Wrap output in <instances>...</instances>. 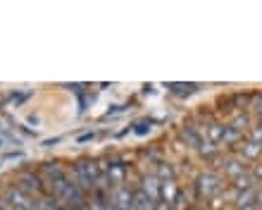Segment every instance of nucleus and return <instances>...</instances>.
Instances as JSON below:
<instances>
[{"label": "nucleus", "instance_id": "obj_8", "mask_svg": "<svg viewBox=\"0 0 262 210\" xmlns=\"http://www.w3.org/2000/svg\"><path fill=\"white\" fill-rule=\"evenodd\" d=\"M152 208H155V201L143 189L134 191V210H152Z\"/></svg>", "mask_w": 262, "mask_h": 210}, {"label": "nucleus", "instance_id": "obj_9", "mask_svg": "<svg viewBox=\"0 0 262 210\" xmlns=\"http://www.w3.org/2000/svg\"><path fill=\"white\" fill-rule=\"evenodd\" d=\"M160 186H162V184H160L158 177H145V179H143V186H141V189H143L145 194H148V196H150L152 201L158 203V201H160Z\"/></svg>", "mask_w": 262, "mask_h": 210}, {"label": "nucleus", "instance_id": "obj_7", "mask_svg": "<svg viewBox=\"0 0 262 210\" xmlns=\"http://www.w3.org/2000/svg\"><path fill=\"white\" fill-rule=\"evenodd\" d=\"M41 172L46 175V179L50 182V186H55V184H60L62 179H67V172H64V170L60 167L57 162H46Z\"/></svg>", "mask_w": 262, "mask_h": 210}, {"label": "nucleus", "instance_id": "obj_24", "mask_svg": "<svg viewBox=\"0 0 262 210\" xmlns=\"http://www.w3.org/2000/svg\"><path fill=\"white\" fill-rule=\"evenodd\" d=\"M145 132H150V127L145 124V122L143 124H136V134H145Z\"/></svg>", "mask_w": 262, "mask_h": 210}, {"label": "nucleus", "instance_id": "obj_16", "mask_svg": "<svg viewBox=\"0 0 262 210\" xmlns=\"http://www.w3.org/2000/svg\"><path fill=\"white\" fill-rule=\"evenodd\" d=\"M238 139H241V132H236L231 124L224 127V143H236Z\"/></svg>", "mask_w": 262, "mask_h": 210}, {"label": "nucleus", "instance_id": "obj_19", "mask_svg": "<svg viewBox=\"0 0 262 210\" xmlns=\"http://www.w3.org/2000/svg\"><path fill=\"white\" fill-rule=\"evenodd\" d=\"M231 127H234L236 132H246V129H250V127H248V117H246V115H241V117H236V122H234Z\"/></svg>", "mask_w": 262, "mask_h": 210}, {"label": "nucleus", "instance_id": "obj_26", "mask_svg": "<svg viewBox=\"0 0 262 210\" xmlns=\"http://www.w3.org/2000/svg\"><path fill=\"white\" fill-rule=\"evenodd\" d=\"M53 210H69V208H64L62 203H55V205H53Z\"/></svg>", "mask_w": 262, "mask_h": 210}, {"label": "nucleus", "instance_id": "obj_12", "mask_svg": "<svg viewBox=\"0 0 262 210\" xmlns=\"http://www.w3.org/2000/svg\"><path fill=\"white\" fill-rule=\"evenodd\" d=\"M207 136H210V141H212V143L224 141V124H210V127H207Z\"/></svg>", "mask_w": 262, "mask_h": 210}, {"label": "nucleus", "instance_id": "obj_17", "mask_svg": "<svg viewBox=\"0 0 262 210\" xmlns=\"http://www.w3.org/2000/svg\"><path fill=\"white\" fill-rule=\"evenodd\" d=\"M260 151H262V146H257V143H253V141H248V143L243 146V155H248V158H255Z\"/></svg>", "mask_w": 262, "mask_h": 210}, {"label": "nucleus", "instance_id": "obj_22", "mask_svg": "<svg viewBox=\"0 0 262 210\" xmlns=\"http://www.w3.org/2000/svg\"><path fill=\"white\" fill-rule=\"evenodd\" d=\"M253 179H262V162H257L253 167Z\"/></svg>", "mask_w": 262, "mask_h": 210}, {"label": "nucleus", "instance_id": "obj_4", "mask_svg": "<svg viewBox=\"0 0 262 210\" xmlns=\"http://www.w3.org/2000/svg\"><path fill=\"white\" fill-rule=\"evenodd\" d=\"M195 189H198L200 196H212L214 191H220V177L214 175V172H205V175H200L195 179Z\"/></svg>", "mask_w": 262, "mask_h": 210}, {"label": "nucleus", "instance_id": "obj_13", "mask_svg": "<svg viewBox=\"0 0 262 210\" xmlns=\"http://www.w3.org/2000/svg\"><path fill=\"white\" fill-rule=\"evenodd\" d=\"M167 89L172 93H177V96H188V93L195 91V84H169Z\"/></svg>", "mask_w": 262, "mask_h": 210}, {"label": "nucleus", "instance_id": "obj_20", "mask_svg": "<svg viewBox=\"0 0 262 210\" xmlns=\"http://www.w3.org/2000/svg\"><path fill=\"white\" fill-rule=\"evenodd\" d=\"M160 177H162V179H165V182H172V167H167V165H162V167H160Z\"/></svg>", "mask_w": 262, "mask_h": 210}, {"label": "nucleus", "instance_id": "obj_6", "mask_svg": "<svg viewBox=\"0 0 262 210\" xmlns=\"http://www.w3.org/2000/svg\"><path fill=\"white\" fill-rule=\"evenodd\" d=\"M124 177H126V165L122 160H107V179L115 189H119L124 184Z\"/></svg>", "mask_w": 262, "mask_h": 210}, {"label": "nucleus", "instance_id": "obj_29", "mask_svg": "<svg viewBox=\"0 0 262 210\" xmlns=\"http://www.w3.org/2000/svg\"><path fill=\"white\" fill-rule=\"evenodd\" d=\"M0 210H5V205H3V203H0Z\"/></svg>", "mask_w": 262, "mask_h": 210}, {"label": "nucleus", "instance_id": "obj_30", "mask_svg": "<svg viewBox=\"0 0 262 210\" xmlns=\"http://www.w3.org/2000/svg\"><path fill=\"white\" fill-rule=\"evenodd\" d=\"M260 127H262V117H260Z\"/></svg>", "mask_w": 262, "mask_h": 210}, {"label": "nucleus", "instance_id": "obj_3", "mask_svg": "<svg viewBox=\"0 0 262 210\" xmlns=\"http://www.w3.org/2000/svg\"><path fill=\"white\" fill-rule=\"evenodd\" d=\"M17 186H19L21 191H27V194L48 196V189H46L43 179L38 175H34V172H24V175H19V182H17Z\"/></svg>", "mask_w": 262, "mask_h": 210}, {"label": "nucleus", "instance_id": "obj_1", "mask_svg": "<svg viewBox=\"0 0 262 210\" xmlns=\"http://www.w3.org/2000/svg\"><path fill=\"white\" fill-rule=\"evenodd\" d=\"M74 177L76 186L81 191H96L98 186V162L96 160H81L74 165Z\"/></svg>", "mask_w": 262, "mask_h": 210}, {"label": "nucleus", "instance_id": "obj_18", "mask_svg": "<svg viewBox=\"0 0 262 210\" xmlns=\"http://www.w3.org/2000/svg\"><path fill=\"white\" fill-rule=\"evenodd\" d=\"M250 141L253 143H257V146H262V127H250Z\"/></svg>", "mask_w": 262, "mask_h": 210}, {"label": "nucleus", "instance_id": "obj_21", "mask_svg": "<svg viewBox=\"0 0 262 210\" xmlns=\"http://www.w3.org/2000/svg\"><path fill=\"white\" fill-rule=\"evenodd\" d=\"M250 108H255V112H260V117H262V96H255L253 98V105Z\"/></svg>", "mask_w": 262, "mask_h": 210}, {"label": "nucleus", "instance_id": "obj_28", "mask_svg": "<svg viewBox=\"0 0 262 210\" xmlns=\"http://www.w3.org/2000/svg\"><path fill=\"white\" fill-rule=\"evenodd\" d=\"M103 210H117V208H115V205H112V203H107V205H105Z\"/></svg>", "mask_w": 262, "mask_h": 210}, {"label": "nucleus", "instance_id": "obj_25", "mask_svg": "<svg viewBox=\"0 0 262 210\" xmlns=\"http://www.w3.org/2000/svg\"><path fill=\"white\" fill-rule=\"evenodd\" d=\"M96 134H83V136H79V141H89V139H93Z\"/></svg>", "mask_w": 262, "mask_h": 210}, {"label": "nucleus", "instance_id": "obj_2", "mask_svg": "<svg viewBox=\"0 0 262 210\" xmlns=\"http://www.w3.org/2000/svg\"><path fill=\"white\" fill-rule=\"evenodd\" d=\"M5 203H10L14 210H36V201L19 186H7L5 189Z\"/></svg>", "mask_w": 262, "mask_h": 210}, {"label": "nucleus", "instance_id": "obj_14", "mask_svg": "<svg viewBox=\"0 0 262 210\" xmlns=\"http://www.w3.org/2000/svg\"><path fill=\"white\" fill-rule=\"evenodd\" d=\"M253 182H255V179H253V175H241V177H236V189L238 191H248V189H255V186H253Z\"/></svg>", "mask_w": 262, "mask_h": 210}, {"label": "nucleus", "instance_id": "obj_15", "mask_svg": "<svg viewBox=\"0 0 262 210\" xmlns=\"http://www.w3.org/2000/svg\"><path fill=\"white\" fill-rule=\"evenodd\" d=\"M229 172V175L234 177H241L243 175V165H241V160H234V158H231V160H227V167H224Z\"/></svg>", "mask_w": 262, "mask_h": 210}, {"label": "nucleus", "instance_id": "obj_27", "mask_svg": "<svg viewBox=\"0 0 262 210\" xmlns=\"http://www.w3.org/2000/svg\"><path fill=\"white\" fill-rule=\"evenodd\" d=\"M238 210H257L255 205H246V208H238Z\"/></svg>", "mask_w": 262, "mask_h": 210}, {"label": "nucleus", "instance_id": "obj_5", "mask_svg": "<svg viewBox=\"0 0 262 210\" xmlns=\"http://www.w3.org/2000/svg\"><path fill=\"white\" fill-rule=\"evenodd\" d=\"M110 203L117 210H134V191H129L126 186H119L112 191Z\"/></svg>", "mask_w": 262, "mask_h": 210}, {"label": "nucleus", "instance_id": "obj_23", "mask_svg": "<svg viewBox=\"0 0 262 210\" xmlns=\"http://www.w3.org/2000/svg\"><path fill=\"white\" fill-rule=\"evenodd\" d=\"M152 210H172V205L169 203H165V201H158V203H155V208Z\"/></svg>", "mask_w": 262, "mask_h": 210}, {"label": "nucleus", "instance_id": "obj_11", "mask_svg": "<svg viewBox=\"0 0 262 210\" xmlns=\"http://www.w3.org/2000/svg\"><path fill=\"white\" fill-rule=\"evenodd\" d=\"M184 139H186L188 143H191V146L198 148V146H200V141H203V136L198 134V129H195L193 124H188L186 129H184Z\"/></svg>", "mask_w": 262, "mask_h": 210}, {"label": "nucleus", "instance_id": "obj_10", "mask_svg": "<svg viewBox=\"0 0 262 210\" xmlns=\"http://www.w3.org/2000/svg\"><path fill=\"white\" fill-rule=\"evenodd\" d=\"M160 194H162V198H160V201H165V203L172 205L174 201L179 198V191H177V184H174V179H172V182H162V186H160Z\"/></svg>", "mask_w": 262, "mask_h": 210}]
</instances>
